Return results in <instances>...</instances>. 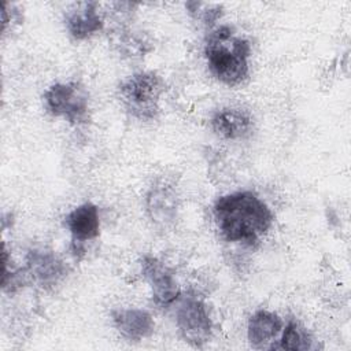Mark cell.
Segmentation results:
<instances>
[{
    "instance_id": "6",
    "label": "cell",
    "mask_w": 351,
    "mask_h": 351,
    "mask_svg": "<svg viewBox=\"0 0 351 351\" xmlns=\"http://www.w3.org/2000/svg\"><path fill=\"white\" fill-rule=\"evenodd\" d=\"M143 277L147 280L152 300L159 307H169L180 298V287L173 270L154 255L145 254L140 261Z\"/></svg>"
},
{
    "instance_id": "2",
    "label": "cell",
    "mask_w": 351,
    "mask_h": 351,
    "mask_svg": "<svg viewBox=\"0 0 351 351\" xmlns=\"http://www.w3.org/2000/svg\"><path fill=\"white\" fill-rule=\"evenodd\" d=\"M251 45L248 40L236 34L230 25L214 27L204 44V58L211 74L228 86L241 84L250 71L248 59Z\"/></svg>"
},
{
    "instance_id": "9",
    "label": "cell",
    "mask_w": 351,
    "mask_h": 351,
    "mask_svg": "<svg viewBox=\"0 0 351 351\" xmlns=\"http://www.w3.org/2000/svg\"><path fill=\"white\" fill-rule=\"evenodd\" d=\"M64 25L74 40L82 41L90 38L104 26V21L99 12V3L82 1L73 4L64 14Z\"/></svg>"
},
{
    "instance_id": "15",
    "label": "cell",
    "mask_w": 351,
    "mask_h": 351,
    "mask_svg": "<svg viewBox=\"0 0 351 351\" xmlns=\"http://www.w3.org/2000/svg\"><path fill=\"white\" fill-rule=\"evenodd\" d=\"M276 348L289 351H304L313 348V339L308 330L296 319H288L278 337Z\"/></svg>"
},
{
    "instance_id": "11",
    "label": "cell",
    "mask_w": 351,
    "mask_h": 351,
    "mask_svg": "<svg viewBox=\"0 0 351 351\" xmlns=\"http://www.w3.org/2000/svg\"><path fill=\"white\" fill-rule=\"evenodd\" d=\"M111 319L118 333L129 341L144 340L152 336L155 330L152 315L143 308H114L111 311Z\"/></svg>"
},
{
    "instance_id": "16",
    "label": "cell",
    "mask_w": 351,
    "mask_h": 351,
    "mask_svg": "<svg viewBox=\"0 0 351 351\" xmlns=\"http://www.w3.org/2000/svg\"><path fill=\"white\" fill-rule=\"evenodd\" d=\"M185 7L196 21H200L204 26H208V27H213L215 22L222 16V12H223V8L221 4L188 1L185 3Z\"/></svg>"
},
{
    "instance_id": "4",
    "label": "cell",
    "mask_w": 351,
    "mask_h": 351,
    "mask_svg": "<svg viewBox=\"0 0 351 351\" xmlns=\"http://www.w3.org/2000/svg\"><path fill=\"white\" fill-rule=\"evenodd\" d=\"M43 103L48 114L63 118L71 125L82 123L89 110L88 92L75 81L52 84L44 92Z\"/></svg>"
},
{
    "instance_id": "8",
    "label": "cell",
    "mask_w": 351,
    "mask_h": 351,
    "mask_svg": "<svg viewBox=\"0 0 351 351\" xmlns=\"http://www.w3.org/2000/svg\"><path fill=\"white\" fill-rule=\"evenodd\" d=\"M144 203L147 215L154 225L167 228L176 222L180 208V197L171 184L166 181L152 184L145 193Z\"/></svg>"
},
{
    "instance_id": "1",
    "label": "cell",
    "mask_w": 351,
    "mask_h": 351,
    "mask_svg": "<svg viewBox=\"0 0 351 351\" xmlns=\"http://www.w3.org/2000/svg\"><path fill=\"white\" fill-rule=\"evenodd\" d=\"M213 217L217 229L226 241L245 245L259 241L273 223L270 207L251 191H237L219 196L214 202Z\"/></svg>"
},
{
    "instance_id": "5",
    "label": "cell",
    "mask_w": 351,
    "mask_h": 351,
    "mask_svg": "<svg viewBox=\"0 0 351 351\" xmlns=\"http://www.w3.org/2000/svg\"><path fill=\"white\" fill-rule=\"evenodd\" d=\"M176 324L181 337L192 347H203L213 335V321L203 299L196 295L184 296L176 311Z\"/></svg>"
},
{
    "instance_id": "14",
    "label": "cell",
    "mask_w": 351,
    "mask_h": 351,
    "mask_svg": "<svg viewBox=\"0 0 351 351\" xmlns=\"http://www.w3.org/2000/svg\"><path fill=\"white\" fill-rule=\"evenodd\" d=\"M114 44L122 56L130 59L143 58L152 49V43L147 34L123 27L114 32Z\"/></svg>"
},
{
    "instance_id": "12",
    "label": "cell",
    "mask_w": 351,
    "mask_h": 351,
    "mask_svg": "<svg viewBox=\"0 0 351 351\" xmlns=\"http://www.w3.org/2000/svg\"><path fill=\"white\" fill-rule=\"evenodd\" d=\"M27 273L44 288L53 287L66 276V265L52 251L33 248L26 255Z\"/></svg>"
},
{
    "instance_id": "3",
    "label": "cell",
    "mask_w": 351,
    "mask_h": 351,
    "mask_svg": "<svg viewBox=\"0 0 351 351\" xmlns=\"http://www.w3.org/2000/svg\"><path fill=\"white\" fill-rule=\"evenodd\" d=\"M163 82L154 71H137L118 86V95L125 110L138 121H152L159 114V100Z\"/></svg>"
},
{
    "instance_id": "7",
    "label": "cell",
    "mask_w": 351,
    "mask_h": 351,
    "mask_svg": "<svg viewBox=\"0 0 351 351\" xmlns=\"http://www.w3.org/2000/svg\"><path fill=\"white\" fill-rule=\"evenodd\" d=\"M63 223L71 236V254L75 258H81L85 254V243L95 240L100 234L99 208L90 202L78 204L66 214Z\"/></svg>"
},
{
    "instance_id": "10",
    "label": "cell",
    "mask_w": 351,
    "mask_h": 351,
    "mask_svg": "<svg viewBox=\"0 0 351 351\" xmlns=\"http://www.w3.org/2000/svg\"><path fill=\"white\" fill-rule=\"evenodd\" d=\"M284 322L274 311L259 308L251 314L247 324V339L252 348L274 350V341H278Z\"/></svg>"
},
{
    "instance_id": "13",
    "label": "cell",
    "mask_w": 351,
    "mask_h": 351,
    "mask_svg": "<svg viewBox=\"0 0 351 351\" xmlns=\"http://www.w3.org/2000/svg\"><path fill=\"white\" fill-rule=\"evenodd\" d=\"M211 129L226 140H243L252 133V118L241 108L225 107L215 111L211 117Z\"/></svg>"
},
{
    "instance_id": "17",
    "label": "cell",
    "mask_w": 351,
    "mask_h": 351,
    "mask_svg": "<svg viewBox=\"0 0 351 351\" xmlns=\"http://www.w3.org/2000/svg\"><path fill=\"white\" fill-rule=\"evenodd\" d=\"M22 12L16 8L15 4H10L7 1L1 3V32L5 33L7 26L11 23V27L14 25L22 23Z\"/></svg>"
}]
</instances>
